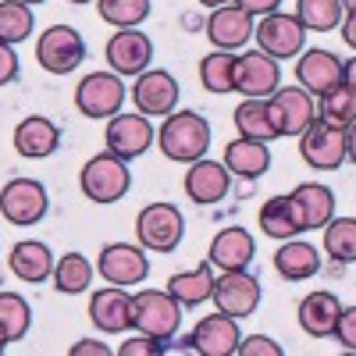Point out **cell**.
I'll use <instances>...</instances> for the list:
<instances>
[{"instance_id":"obj_1","label":"cell","mask_w":356,"mask_h":356,"mask_svg":"<svg viewBox=\"0 0 356 356\" xmlns=\"http://www.w3.org/2000/svg\"><path fill=\"white\" fill-rule=\"evenodd\" d=\"M157 139H161V150H164L168 161L193 164L207 154V146H211V122L196 111H178V114L171 111L168 122L157 132Z\"/></svg>"},{"instance_id":"obj_2","label":"cell","mask_w":356,"mask_h":356,"mask_svg":"<svg viewBox=\"0 0 356 356\" xmlns=\"http://www.w3.org/2000/svg\"><path fill=\"white\" fill-rule=\"evenodd\" d=\"M178 324H182V307L168 289H143L132 296V328L139 335L171 342Z\"/></svg>"},{"instance_id":"obj_3","label":"cell","mask_w":356,"mask_h":356,"mask_svg":"<svg viewBox=\"0 0 356 356\" xmlns=\"http://www.w3.org/2000/svg\"><path fill=\"white\" fill-rule=\"evenodd\" d=\"M300 157L314 171H335L353 157V129H335L324 125L321 118L300 132Z\"/></svg>"},{"instance_id":"obj_4","label":"cell","mask_w":356,"mask_h":356,"mask_svg":"<svg viewBox=\"0 0 356 356\" xmlns=\"http://www.w3.org/2000/svg\"><path fill=\"white\" fill-rule=\"evenodd\" d=\"M79 186H82L86 200H93V203H118L132 189V171L125 168L122 157H114L107 150V154H97L82 164Z\"/></svg>"},{"instance_id":"obj_5","label":"cell","mask_w":356,"mask_h":356,"mask_svg":"<svg viewBox=\"0 0 356 356\" xmlns=\"http://www.w3.org/2000/svg\"><path fill=\"white\" fill-rule=\"evenodd\" d=\"M136 235H139L143 250L175 253L178 243H182V235H186V218L175 203H150L136 218Z\"/></svg>"},{"instance_id":"obj_6","label":"cell","mask_w":356,"mask_h":356,"mask_svg":"<svg viewBox=\"0 0 356 356\" xmlns=\"http://www.w3.org/2000/svg\"><path fill=\"white\" fill-rule=\"evenodd\" d=\"M264 107H267V118H271L275 136H300L317 118L314 97L303 86H278L275 93L264 100Z\"/></svg>"},{"instance_id":"obj_7","label":"cell","mask_w":356,"mask_h":356,"mask_svg":"<svg viewBox=\"0 0 356 356\" xmlns=\"http://www.w3.org/2000/svg\"><path fill=\"white\" fill-rule=\"evenodd\" d=\"M47 211H50V196H47L43 182H36V178H11L0 189V214L18 228L40 225L47 218Z\"/></svg>"},{"instance_id":"obj_8","label":"cell","mask_w":356,"mask_h":356,"mask_svg":"<svg viewBox=\"0 0 356 356\" xmlns=\"http://www.w3.org/2000/svg\"><path fill=\"white\" fill-rule=\"evenodd\" d=\"M36 61L50 75H72L86 61V40L79 36V29H72V25H54L36 43Z\"/></svg>"},{"instance_id":"obj_9","label":"cell","mask_w":356,"mask_h":356,"mask_svg":"<svg viewBox=\"0 0 356 356\" xmlns=\"http://www.w3.org/2000/svg\"><path fill=\"white\" fill-rule=\"evenodd\" d=\"M232 82L243 97L250 100H267L282 86V68L275 57H267L264 50H250V54H239L232 65Z\"/></svg>"},{"instance_id":"obj_10","label":"cell","mask_w":356,"mask_h":356,"mask_svg":"<svg viewBox=\"0 0 356 356\" xmlns=\"http://www.w3.org/2000/svg\"><path fill=\"white\" fill-rule=\"evenodd\" d=\"M125 104V82L114 72H93L75 86V107L86 118H114Z\"/></svg>"},{"instance_id":"obj_11","label":"cell","mask_w":356,"mask_h":356,"mask_svg":"<svg viewBox=\"0 0 356 356\" xmlns=\"http://www.w3.org/2000/svg\"><path fill=\"white\" fill-rule=\"evenodd\" d=\"M253 33H257V50H264L275 61L303 54V43H307V29L296 22V15H282V11L264 15L260 25H253Z\"/></svg>"},{"instance_id":"obj_12","label":"cell","mask_w":356,"mask_h":356,"mask_svg":"<svg viewBox=\"0 0 356 356\" xmlns=\"http://www.w3.org/2000/svg\"><path fill=\"white\" fill-rule=\"evenodd\" d=\"M211 300L221 314L243 321V317L257 314V307H260V278L250 271H221V278H214Z\"/></svg>"},{"instance_id":"obj_13","label":"cell","mask_w":356,"mask_h":356,"mask_svg":"<svg viewBox=\"0 0 356 356\" xmlns=\"http://www.w3.org/2000/svg\"><path fill=\"white\" fill-rule=\"evenodd\" d=\"M104 139H107V150H111L114 157L136 161V157H143V154L154 146L157 132H154L150 122H146V114H122V111H118V114L111 118Z\"/></svg>"},{"instance_id":"obj_14","label":"cell","mask_w":356,"mask_h":356,"mask_svg":"<svg viewBox=\"0 0 356 356\" xmlns=\"http://www.w3.org/2000/svg\"><path fill=\"white\" fill-rule=\"evenodd\" d=\"M100 275L107 285H143L146 275H150V260H146L143 246L132 243H111L100 250Z\"/></svg>"},{"instance_id":"obj_15","label":"cell","mask_w":356,"mask_h":356,"mask_svg":"<svg viewBox=\"0 0 356 356\" xmlns=\"http://www.w3.org/2000/svg\"><path fill=\"white\" fill-rule=\"evenodd\" d=\"M154 61V43L139 29H122L107 43V65L114 75H143Z\"/></svg>"},{"instance_id":"obj_16","label":"cell","mask_w":356,"mask_h":356,"mask_svg":"<svg viewBox=\"0 0 356 356\" xmlns=\"http://www.w3.org/2000/svg\"><path fill=\"white\" fill-rule=\"evenodd\" d=\"M239 339H243V332H239V324H235V317L218 310L211 317H203L186 342L200 356H232L235 346H239Z\"/></svg>"},{"instance_id":"obj_17","label":"cell","mask_w":356,"mask_h":356,"mask_svg":"<svg viewBox=\"0 0 356 356\" xmlns=\"http://www.w3.org/2000/svg\"><path fill=\"white\" fill-rule=\"evenodd\" d=\"M232 189V171L218 161H193L189 171H186V196L196 203V207H214L228 196Z\"/></svg>"},{"instance_id":"obj_18","label":"cell","mask_w":356,"mask_h":356,"mask_svg":"<svg viewBox=\"0 0 356 356\" xmlns=\"http://www.w3.org/2000/svg\"><path fill=\"white\" fill-rule=\"evenodd\" d=\"M289 203H292V214L300 221V232H314V228H324L332 218H335V193L321 182H303L289 193Z\"/></svg>"},{"instance_id":"obj_19","label":"cell","mask_w":356,"mask_h":356,"mask_svg":"<svg viewBox=\"0 0 356 356\" xmlns=\"http://www.w3.org/2000/svg\"><path fill=\"white\" fill-rule=\"evenodd\" d=\"M178 79L171 72H143L136 75V86H132V100L139 107V114H171L175 104H178Z\"/></svg>"},{"instance_id":"obj_20","label":"cell","mask_w":356,"mask_h":356,"mask_svg":"<svg viewBox=\"0 0 356 356\" xmlns=\"http://www.w3.org/2000/svg\"><path fill=\"white\" fill-rule=\"evenodd\" d=\"M89 321L97 324L100 332H129L132 328V296L122 285H111V289H97L89 296Z\"/></svg>"},{"instance_id":"obj_21","label":"cell","mask_w":356,"mask_h":356,"mask_svg":"<svg viewBox=\"0 0 356 356\" xmlns=\"http://www.w3.org/2000/svg\"><path fill=\"white\" fill-rule=\"evenodd\" d=\"M61 146V129L43 114H29L15 129V150L29 161H47L50 154H57Z\"/></svg>"},{"instance_id":"obj_22","label":"cell","mask_w":356,"mask_h":356,"mask_svg":"<svg viewBox=\"0 0 356 356\" xmlns=\"http://www.w3.org/2000/svg\"><path fill=\"white\" fill-rule=\"evenodd\" d=\"M253 257H257V243L246 228H221L211 250H207L211 267H221V271H246Z\"/></svg>"},{"instance_id":"obj_23","label":"cell","mask_w":356,"mask_h":356,"mask_svg":"<svg viewBox=\"0 0 356 356\" xmlns=\"http://www.w3.org/2000/svg\"><path fill=\"white\" fill-rule=\"evenodd\" d=\"M207 36L218 50H239L253 40V15H246L235 4L214 8V15L207 18Z\"/></svg>"},{"instance_id":"obj_24","label":"cell","mask_w":356,"mask_h":356,"mask_svg":"<svg viewBox=\"0 0 356 356\" xmlns=\"http://www.w3.org/2000/svg\"><path fill=\"white\" fill-rule=\"evenodd\" d=\"M296 79L310 97H324L328 89L342 82V61L332 50H307L296 65Z\"/></svg>"},{"instance_id":"obj_25","label":"cell","mask_w":356,"mask_h":356,"mask_svg":"<svg viewBox=\"0 0 356 356\" xmlns=\"http://www.w3.org/2000/svg\"><path fill=\"white\" fill-rule=\"evenodd\" d=\"M342 314V303L335 292H310L303 296L300 310H296V317H300V328L310 335V339H328L335 332V321Z\"/></svg>"},{"instance_id":"obj_26","label":"cell","mask_w":356,"mask_h":356,"mask_svg":"<svg viewBox=\"0 0 356 356\" xmlns=\"http://www.w3.org/2000/svg\"><path fill=\"white\" fill-rule=\"evenodd\" d=\"M8 264H11L15 278H22V282H29V285H40V282H47V278L54 275V253H50L47 243H36V239L15 243Z\"/></svg>"},{"instance_id":"obj_27","label":"cell","mask_w":356,"mask_h":356,"mask_svg":"<svg viewBox=\"0 0 356 356\" xmlns=\"http://www.w3.org/2000/svg\"><path fill=\"white\" fill-rule=\"evenodd\" d=\"M275 271L285 278V282H307L321 271V253L317 246L310 243H300V239H285L282 250L275 253Z\"/></svg>"},{"instance_id":"obj_28","label":"cell","mask_w":356,"mask_h":356,"mask_svg":"<svg viewBox=\"0 0 356 356\" xmlns=\"http://www.w3.org/2000/svg\"><path fill=\"white\" fill-rule=\"evenodd\" d=\"M225 168L239 178H260L267 168H271V150H267V143H257V139H232L225 146Z\"/></svg>"},{"instance_id":"obj_29","label":"cell","mask_w":356,"mask_h":356,"mask_svg":"<svg viewBox=\"0 0 356 356\" xmlns=\"http://www.w3.org/2000/svg\"><path fill=\"white\" fill-rule=\"evenodd\" d=\"M168 292L178 300V307H200L211 300L214 292V271H211V260L193 267V271H182V275H171L168 278Z\"/></svg>"},{"instance_id":"obj_30","label":"cell","mask_w":356,"mask_h":356,"mask_svg":"<svg viewBox=\"0 0 356 356\" xmlns=\"http://www.w3.org/2000/svg\"><path fill=\"white\" fill-rule=\"evenodd\" d=\"M54 289L65 292V296H79L93 285V264H89L82 253H65L61 260L54 264V275H50Z\"/></svg>"},{"instance_id":"obj_31","label":"cell","mask_w":356,"mask_h":356,"mask_svg":"<svg viewBox=\"0 0 356 356\" xmlns=\"http://www.w3.org/2000/svg\"><path fill=\"white\" fill-rule=\"evenodd\" d=\"M260 232L267 235V239H278V243L300 235V221H296V214H292L289 196H275V200H267L260 207Z\"/></svg>"},{"instance_id":"obj_32","label":"cell","mask_w":356,"mask_h":356,"mask_svg":"<svg viewBox=\"0 0 356 356\" xmlns=\"http://www.w3.org/2000/svg\"><path fill=\"white\" fill-rule=\"evenodd\" d=\"M353 114H356V89L349 82H339L335 89L321 97L317 118L324 125H335V129H353Z\"/></svg>"},{"instance_id":"obj_33","label":"cell","mask_w":356,"mask_h":356,"mask_svg":"<svg viewBox=\"0 0 356 356\" xmlns=\"http://www.w3.org/2000/svg\"><path fill=\"white\" fill-rule=\"evenodd\" d=\"M232 122H235V132H239L243 139H257V143H271V139H278L275 129H271V118H267L264 100H250V97H246L239 107H235Z\"/></svg>"},{"instance_id":"obj_34","label":"cell","mask_w":356,"mask_h":356,"mask_svg":"<svg viewBox=\"0 0 356 356\" xmlns=\"http://www.w3.org/2000/svg\"><path fill=\"white\" fill-rule=\"evenodd\" d=\"M296 22H300L307 33H332L342 22V4L339 0H296Z\"/></svg>"},{"instance_id":"obj_35","label":"cell","mask_w":356,"mask_h":356,"mask_svg":"<svg viewBox=\"0 0 356 356\" xmlns=\"http://www.w3.org/2000/svg\"><path fill=\"white\" fill-rule=\"evenodd\" d=\"M324 253L335 264L356 260V221L353 218H332L324 225Z\"/></svg>"},{"instance_id":"obj_36","label":"cell","mask_w":356,"mask_h":356,"mask_svg":"<svg viewBox=\"0 0 356 356\" xmlns=\"http://www.w3.org/2000/svg\"><path fill=\"white\" fill-rule=\"evenodd\" d=\"M33 25H36V18H33V8L29 4H22V0H4L0 4V43L15 47V43L29 40Z\"/></svg>"},{"instance_id":"obj_37","label":"cell","mask_w":356,"mask_h":356,"mask_svg":"<svg viewBox=\"0 0 356 356\" xmlns=\"http://www.w3.org/2000/svg\"><path fill=\"white\" fill-rule=\"evenodd\" d=\"M33 324V310L18 292H0V328H4L8 342H22Z\"/></svg>"},{"instance_id":"obj_38","label":"cell","mask_w":356,"mask_h":356,"mask_svg":"<svg viewBox=\"0 0 356 356\" xmlns=\"http://www.w3.org/2000/svg\"><path fill=\"white\" fill-rule=\"evenodd\" d=\"M232 65H235L232 50H214V54L203 57V61H200V82H203L207 93H232V89H235Z\"/></svg>"},{"instance_id":"obj_39","label":"cell","mask_w":356,"mask_h":356,"mask_svg":"<svg viewBox=\"0 0 356 356\" xmlns=\"http://www.w3.org/2000/svg\"><path fill=\"white\" fill-rule=\"evenodd\" d=\"M97 11L114 29H136L150 15V0H97Z\"/></svg>"},{"instance_id":"obj_40","label":"cell","mask_w":356,"mask_h":356,"mask_svg":"<svg viewBox=\"0 0 356 356\" xmlns=\"http://www.w3.org/2000/svg\"><path fill=\"white\" fill-rule=\"evenodd\" d=\"M161 353H164V342H157L150 335H136L118 346V356H161Z\"/></svg>"},{"instance_id":"obj_41","label":"cell","mask_w":356,"mask_h":356,"mask_svg":"<svg viewBox=\"0 0 356 356\" xmlns=\"http://www.w3.org/2000/svg\"><path fill=\"white\" fill-rule=\"evenodd\" d=\"M235 353H243V356H282V346L275 339H267V335H250L246 342L239 339Z\"/></svg>"},{"instance_id":"obj_42","label":"cell","mask_w":356,"mask_h":356,"mask_svg":"<svg viewBox=\"0 0 356 356\" xmlns=\"http://www.w3.org/2000/svg\"><path fill=\"white\" fill-rule=\"evenodd\" d=\"M332 335L342 342V349H356V310H353V307H346V310L339 314Z\"/></svg>"},{"instance_id":"obj_43","label":"cell","mask_w":356,"mask_h":356,"mask_svg":"<svg viewBox=\"0 0 356 356\" xmlns=\"http://www.w3.org/2000/svg\"><path fill=\"white\" fill-rule=\"evenodd\" d=\"M18 54L8 47V43H0V89H4V86H11L15 79H18Z\"/></svg>"},{"instance_id":"obj_44","label":"cell","mask_w":356,"mask_h":356,"mask_svg":"<svg viewBox=\"0 0 356 356\" xmlns=\"http://www.w3.org/2000/svg\"><path fill=\"white\" fill-rule=\"evenodd\" d=\"M232 4H235V8H243V11L253 15V18H257V15L264 18V15L278 11V8H282V0H232Z\"/></svg>"},{"instance_id":"obj_45","label":"cell","mask_w":356,"mask_h":356,"mask_svg":"<svg viewBox=\"0 0 356 356\" xmlns=\"http://www.w3.org/2000/svg\"><path fill=\"white\" fill-rule=\"evenodd\" d=\"M68 353H72V356H111V349H107L104 342H97V339H82V342H75Z\"/></svg>"},{"instance_id":"obj_46","label":"cell","mask_w":356,"mask_h":356,"mask_svg":"<svg viewBox=\"0 0 356 356\" xmlns=\"http://www.w3.org/2000/svg\"><path fill=\"white\" fill-rule=\"evenodd\" d=\"M342 36H346V43H349V47H356V18H353V11H346V22H342Z\"/></svg>"},{"instance_id":"obj_47","label":"cell","mask_w":356,"mask_h":356,"mask_svg":"<svg viewBox=\"0 0 356 356\" xmlns=\"http://www.w3.org/2000/svg\"><path fill=\"white\" fill-rule=\"evenodd\" d=\"M203 8H225V4H232V0H200Z\"/></svg>"},{"instance_id":"obj_48","label":"cell","mask_w":356,"mask_h":356,"mask_svg":"<svg viewBox=\"0 0 356 356\" xmlns=\"http://www.w3.org/2000/svg\"><path fill=\"white\" fill-rule=\"evenodd\" d=\"M8 349V335H4V328H0V353Z\"/></svg>"},{"instance_id":"obj_49","label":"cell","mask_w":356,"mask_h":356,"mask_svg":"<svg viewBox=\"0 0 356 356\" xmlns=\"http://www.w3.org/2000/svg\"><path fill=\"white\" fill-rule=\"evenodd\" d=\"M339 4H342V11H353V4H356V0H339Z\"/></svg>"},{"instance_id":"obj_50","label":"cell","mask_w":356,"mask_h":356,"mask_svg":"<svg viewBox=\"0 0 356 356\" xmlns=\"http://www.w3.org/2000/svg\"><path fill=\"white\" fill-rule=\"evenodd\" d=\"M22 4H29V8H33V4H43V0H22Z\"/></svg>"},{"instance_id":"obj_51","label":"cell","mask_w":356,"mask_h":356,"mask_svg":"<svg viewBox=\"0 0 356 356\" xmlns=\"http://www.w3.org/2000/svg\"><path fill=\"white\" fill-rule=\"evenodd\" d=\"M68 4H89V0H68Z\"/></svg>"}]
</instances>
